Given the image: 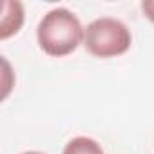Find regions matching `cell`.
Segmentation results:
<instances>
[{
    "mask_svg": "<svg viewBox=\"0 0 154 154\" xmlns=\"http://www.w3.org/2000/svg\"><path fill=\"white\" fill-rule=\"evenodd\" d=\"M85 27L67 8H54L44 15L36 27V40L40 49L54 58L67 56L84 44Z\"/></svg>",
    "mask_w": 154,
    "mask_h": 154,
    "instance_id": "1",
    "label": "cell"
},
{
    "mask_svg": "<svg viewBox=\"0 0 154 154\" xmlns=\"http://www.w3.org/2000/svg\"><path fill=\"white\" fill-rule=\"evenodd\" d=\"M22 154H44V152H38V150H27V152H22Z\"/></svg>",
    "mask_w": 154,
    "mask_h": 154,
    "instance_id": "6",
    "label": "cell"
},
{
    "mask_svg": "<svg viewBox=\"0 0 154 154\" xmlns=\"http://www.w3.org/2000/svg\"><path fill=\"white\" fill-rule=\"evenodd\" d=\"M131 29L118 18L102 17L85 27L84 45L96 58H114L131 49Z\"/></svg>",
    "mask_w": 154,
    "mask_h": 154,
    "instance_id": "2",
    "label": "cell"
},
{
    "mask_svg": "<svg viewBox=\"0 0 154 154\" xmlns=\"http://www.w3.org/2000/svg\"><path fill=\"white\" fill-rule=\"evenodd\" d=\"M62 154H105L102 145L89 136H76L67 141Z\"/></svg>",
    "mask_w": 154,
    "mask_h": 154,
    "instance_id": "4",
    "label": "cell"
},
{
    "mask_svg": "<svg viewBox=\"0 0 154 154\" xmlns=\"http://www.w3.org/2000/svg\"><path fill=\"white\" fill-rule=\"evenodd\" d=\"M24 6L20 2H13V0H6L4 2V13L0 18V38L8 40L9 36L17 35L20 27L24 26Z\"/></svg>",
    "mask_w": 154,
    "mask_h": 154,
    "instance_id": "3",
    "label": "cell"
},
{
    "mask_svg": "<svg viewBox=\"0 0 154 154\" xmlns=\"http://www.w3.org/2000/svg\"><path fill=\"white\" fill-rule=\"evenodd\" d=\"M141 11L154 24V0H143V2H141Z\"/></svg>",
    "mask_w": 154,
    "mask_h": 154,
    "instance_id": "5",
    "label": "cell"
}]
</instances>
